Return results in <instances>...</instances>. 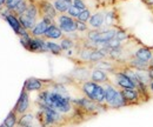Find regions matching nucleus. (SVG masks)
<instances>
[{"mask_svg":"<svg viewBox=\"0 0 153 127\" xmlns=\"http://www.w3.org/2000/svg\"><path fill=\"white\" fill-rule=\"evenodd\" d=\"M56 22L53 20H50V19H40L37 25L33 27V30L30 32V34L34 38H40V36H44L46 31L48 30V27L51 25H54Z\"/></svg>","mask_w":153,"mask_h":127,"instance_id":"8","label":"nucleus"},{"mask_svg":"<svg viewBox=\"0 0 153 127\" xmlns=\"http://www.w3.org/2000/svg\"><path fill=\"white\" fill-rule=\"evenodd\" d=\"M149 74H150L151 80H153V64H150V66H149Z\"/></svg>","mask_w":153,"mask_h":127,"instance_id":"28","label":"nucleus"},{"mask_svg":"<svg viewBox=\"0 0 153 127\" xmlns=\"http://www.w3.org/2000/svg\"><path fill=\"white\" fill-rule=\"evenodd\" d=\"M128 34H127V32L126 31H124V30H118V32H117V34H115V39H118V40H120L121 42L123 41H125V40H127L128 39Z\"/></svg>","mask_w":153,"mask_h":127,"instance_id":"24","label":"nucleus"},{"mask_svg":"<svg viewBox=\"0 0 153 127\" xmlns=\"http://www.w3.org/2000/svg\"><path fill=\"white\" fill-rule=\"evenodd\" d=\"M47 80H40L37 78H30L25 81L24 84V90H26L27 92L32 91H41L45 88V86L47 85Z\"/></svg>","mask_w":153,"mask_h":127,"instance_id":"10","label":"nucleus"},{"mask_svg":"<svg viewBox=\"0 0 153 127\" xmlns=\"http://www.w3.org/2000/svg\"><path fill=\"white\" fill-rule=\"evenodd\" d=\"M110 80L108 78V74L102 71V70H99V68H92V72H91V81L96 82V84H105Z\"/></svg>","mask_w":153,"mask_h":127,"instance_id":"14","label":"nucleus"},{"mask_svg":"<svg viewBox=\"0 0 153 127\" xmlns=\"http://www.w3.org/2000/svg\"><path fill=\"white\" fill-rule=\"evenodd\" d=\"M115 19H117V16L112 11L107 12L105 14V24L108 26V28H110V26H115Z\"/></svg>","mask_w":153,"mask_h":127,"instance_id":"21","label":"nucleus"},{"mask_svg":"<svg viewBox=\"0 0 153 127\" xmlns=\"http://www.w3.org/2000/svg\"><path fill=\"white\" fill-rule=\"evenodd\" d=\"M5 1H6V0H0V8L2 7V5H5Z\"/></svg>","mask_w":153,"mask_h":127,"instance_id":"31","label":"nucleus"},{"mask_svg":"<svg viewBox=\"0 0 153 127\" xmlns=\"http://www.w3.org/2000/svg\"><path fill=\"white\" fill-rule=\"evenodd\" d=\"M38 104L54 109L62 115H66L71 112H76L68 91L62 84L58 82H47L45 88L39 93Z\"/></svg>","mask_w":153,"mask_h":127,"instance_id":"1","label":"nucleus"},{"mask_svg":"<svg viewBox=\"0 0 153 127\" xmlns=\"http://www.w3.org/2000/svg\"><path fill=\"white\" fill-rule=\"evenodd\" d=\"M18 120H19V115L12 109L8 114H7V117H6V119L4 120V125L6 127H17L18 126Z\"/></svg>","mask_w":153,"mask_h":127,"instance_id":"17","label":"nucleus"},{"mask_svg":"<svg viewBox=\"0 0 153 127\" xmlns=\"http://www.w3.org/2000/svg\"><path fill=\"white\" fill-rule=\"evenodd\" d=\"M67 13H68V16H70V17H72V18L76 19L78 17H79V14L81 13V11H80L79 8H76V6H73V5H72V6L68 8Z\"/></svg>","mask_w":153,"mask_h":127,"instance_id":"25","label":"nucleus"},{"mask_svg":"<svg viewBox=\"0 0 153 127\" xmlns=\"http://www.w3.org/2000/svg\"><path fill=\"white\" fill-rule=\"evenodd\" d=\"M133 56L141 60V61H144V62H146V64H151L153 60V51L152 48L141 46V47H139L134 51Z\"/></svg>","mask_w":153,"mask_h":127,"instance_id":"11","label":"nucleus"},{"mask_svg":"<svg viewBox=\"0 0 153 127\" xmlns=\"http://www.w3.org/2000/svg\"><path fill=\"white\" fill-rule=\"evenodd\" d=\"M120 91H121V94H123L127 106L128 105H137L140 102V100L145 101L144 98L141 97V94L139 93V91L135 88H121Z\"/></svg>","mask_w":153,"mask_h":127,"instance_id":"7","label":"nucleus"},{"mask_svg":"<svg viewBox=\"0 0 153 127\" xmlns=\"http://www.w3.org/2000/svg\"><path fill=\"white\" fill-rule=\"evenodd\" d=\"M45 39H50V40H56V39H61L62 38V31L57 26V24L54 25H51L48 27V30L46 31L45 36H44Z\"/></svg>","mask_w":153,"mask_h":127,"instance_id":"16","label":"nucleus"},{"mask_svg":"<svg viewBox=\"0 0 153 127\" xmlns=\"http://www.w3.org/2000/svg\"><path fill=\"white\" fill-rule=\"evenodd\" d=\"M53 6L56 8L58 13H66L68 11V8L72 6V2L70 1H65V0H54L53 1Z\"/></svg>","mask_w":153,"mask_h":127,"instance_id":"19","label":"nucleus"},{"mask_svg":"<svg viewBox=\"0 0 153 127\" xmlns=\"http://www.w3.org/2000/svg\"><path fill=\"white\" fill-rule=\"evenodd\" d=\"M65 1H70V2H72V1H73V0H65Z\"/></svg>","mask_w":153,"mask_h":127,"instance_id":"32","label":"nucleus"},{"mask_svg":"<svg viewBox=\"0 0 153 127\" xmlns=\"http://www.w3.org/2000/svg\"><path fill=\"white\" fill-rule=\"evenodd\" d=\"M46 46H47V50L48 52H51L52 54L56 55H60L62 54V48L60 46V44H57V42H53V41H46Z\"/></svg>","mask_w":153,"mask_h":127,"instance_id":"20","label":"nucleus"},{"mask_svg":"<svg viewBox=\"0 0 153 127\" xmlns=\"http://www.w3.org/2000/svg\"><path fill=\"white\" fill-rule=\"evenodd\" d=\"M104 88H105V106L106 107H110L112 105V102L114 101L115 97L118 94V90L113 87V85H111L108 81L105 82L104 85Z\"/></svg>","mask_w":153,"mask_h":127,"instance_id":"12","label":"nucleus"},{"mask_svg":"<svg viewBox=\"0 0 153 127\" xmlns=\"http://www.w3.org/2000/svg\"><path fill=\"white\" fill-rule=\"evenodd\" d=\"M105 24V13L104 12H96L92 14L88 20V27L92 30H101Z\"/></svg>","mask_w":153,"mask_h":127,"instance_id":"13","label":"nucleus"},{"mask_svg":"<svg viewBox=\"0 0 153 127\" xmlns=\"http://www.w3.org/2000/svg\"><path fill=\"white\" fill-rule=\"evenodd\" d=\"M149 90H150V91H149V93H152V94H153V80L150 82V84H149Z\"/></svg>","mask_w":153,"mask_h":127,"instance_id":"30","label":"nucleus"},{"mask_svg":"<svg viewBox=\"0 0 153 127\" xmlns=\"http://www.w3.org/2000/svg\"><path fill=\"white\" fill-rule=\"evenodd\" d=\"M98 86H99V84H96V82H93V81H85V82H81V92L85 94V97L86 98H88V99H93V97H94V94H96V91L97 88H98Z\"/></svg>","mask_w":153,"mask_h":127,"instance_id":"15","label":"nucleus"},{"mask_svg":"<svg viewBox=\"0 0 153 127\" xmlns=\"http://www.w3.org/2000/svg\"><path fill=\"white\" fill-rule=\"evenodd\" d=\"M88 25L86 24V22H82V21H79V20H76V31H79V32H86V31H88Z\"/></svg>","mask_w":153,"mask_h":127,"instance_id":"27","label":"nucleus"},{"mask_svg":"<svg viewBox=\"0 0 153 127\" xmlns=\"http://www.w3.org/2000/svg\"><path fill=\"white\" fill-rule=\"evenodd\" d=\"M76 45H78L76 41L74 40V39H72L71 36H62V38H61L60 46H61V48H62L64 52L74 48V47H76Z\"/></svg>","mask_w":153,"mask_h":127,"instance_id":"18","label":"nucleus"},{"mask_svg":"<svg viewBox=\"0 0 153 127\" xmlns=\"http://www.w3.org/2000/svg\"><path fill=\"white\" fill-rule=\"evenodd\" d=\"M91 17H92L91 11H90V10H85V11H81V13L79 14V17L76 18V20L82 21V22H87V21L91 19Z\"/></svg>","mask_w":153,"mask_h":127,"instance_id":"23","label":"nucleus"},{"mask_svg":"<svg viewBox=\"0 0 153 127\" xmlns=\"http://www.w3.org/2000/svg\"><path fill=\"white\" fill-rule=\"evenodd\" d=\"M56 21L58 27L65 33H74L76 31V19L70 16H58Z\"/></svg>","mask_w":153,"mask_h":127,"instance_id":"3","label":"nucleus"},{"mask_svg":"<svg viewBox=\"0 0 153 127\" xmlns=\"http://www.w3.org/2000/svg\"><path fill=\"white\" fill-rule=\"evenodd\" d=\"M111 74L114 78V82L120 88H135L137 90L134 82L126 74H124V73L120 72V71L119 72H112Z\"/></svg>","mask_w":153,"mask_h":127,"instance_id":"9","label":"nucleus"},{"mask_svg":"<svg viewBox=\"0 0 153 127\" xmlns=\"http://www.w3.org/2000/svg\"><path fill=\"white\" fill-rule=\"evenodd\" d=\"M0 127H6V126H5V125H4V124H2V125H1V126H0Z\"/></svg>","mask_w":153,"mask_h":127,"instance_id":"33","label":"nucleus"},{"mask_svg":"<svg viewBox=\"0 0 153 127\" xmlns=\"http://www.w3.org/2000/svg\"><path fill=\"white\" fill-rule=\"evenodd\" d=\"M28 107H30V95H28V92L22 88V91L20 93L19 99H18V101H17L13 111L20 117V115L27 113Z\"/></svg>","mask_w":153,"mask_h":127,"instance_id":"6","label":"nucleus"},{"mask_svg":"<svg viewBox=\"0 0 153 127\" xmlns=\"http://www.w3.org/2000/svg\"><path fill=\"white\" fill-rule=\"evenodd\" d=\"M17 127H19V126H17Z\"/></svg>","mask_w":153,"mask_h":127,"instance_id":"34","label":"nucleus"},{"mask_svg":"<svg viewBox=\"0 0 153 127\" xmlns=\"http://www.w3.org/2000/svg\"><path fill=\"white\" fill-rule=\"evenodd\" d=\"M143 2H144L146 6H149V7H152L153 6V0H143Z\"/></svg>","mask_w":153,"mask_h":127,"instance_id":"29","label":"nucleus"},{"mask_svg":"<svg viewBox=\"0 0 153 127\" xmlns=\"http://www.w3.org/2000/svg\"><path fill=\"white\" fill-rule=\"evenodd\" d=\"M22 0H6L5 1V7L7 11H14L17 8V6L19 5Z\"/></svg>","mask_w":153,"mask_h":127,"instance_id":"22","label":"nucleus"},{"mask_svg":"<svg viewBox=\"0 0 153 127\" xmlns=\"http://www.w3.org/2000/svg\"><path fill=\"white\" fill-rule=\"evenodd\" d=\"M4 17H5V19L7 20V22L11 25V27L13 28V31L16 32V34H18L20 38H21V36H24L30 34V32H27V31L22 27V25L20 24L18 17H16L11 11H8V12L4 13Z\"/></svg>","mask_w":153,"mask_h":127,"instance_id":"4","label":"nucleus"},{"mask_svg":"<svg viewBox=\"0 0 153 127\" xmlns=\"http://www.w3.org/2000/svg\"><path fill=\"white\" fill-rule=\"evenodd\" d=\"M18 126L19 127H44V125L40 123L39 118L36 113H25L19 117L18 120Z\"/></svg>","mask_w":153,"mask_h":127,"instance_id":"5","label":"nucleus"},{"mask_svg":"<svg viewBox=\"0 0 153 127\" xmlns=\"http://www.w3.org/2000/svg\"><path fill=\"white\" fill-rule=\"evenodd\" d=\"M72 5L76 6V8H79L80 11L87 10V5H86V2H85L84 0H73V1H72Z\"/></svg>","mask_w":153,"mask_h":127,"instance_id":"26","label":"nucleus"},{"mask_svg":"<svg viewBox=\"0 0 153 127\" xmlns=\"http://www.w3.org/2000/svg\"><path fill=\"white\" fill-rule=\"evenodd\" d=\"M38 10H39V16L41 19H50L56 21L58 17V12L56 11L54 6L52 2L47 1V0H41L38 2Z\"/></svg>","mask_w":153,"mask_h":127,"instance_id":"2","label":"nucleus"}]
</instances>
